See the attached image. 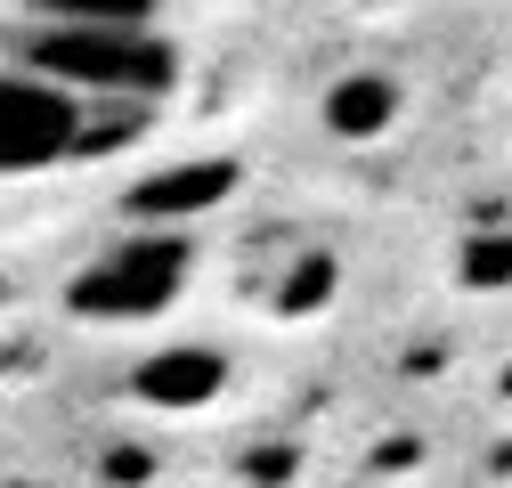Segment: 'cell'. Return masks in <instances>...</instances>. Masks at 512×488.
<instances>
[{"label":"cell","instance_id":"6da1fadb","mask_svg":"<svg viewBox=\"0 0 512 488\" xmlns=\"http://www.w3.org/2000/svg\"><path fill=\"white\" fill-rule=\"evenodd\" d=\"M17 66L74 90V98H114V106H155L171 98L179 82V41L155 25V17H131V9H49L25 25V49Z\"/></svg>","mask_w":512,"mask_h":488},{"label":"cell","instance_id":"7a4b0ae2","mask_svg":"<svg viewBox=\"0 0 512 488\" xmlns=\"http://www.w3.org/2000/svg\"><path fill=\"white\" fill-rule=\"evenodd\" d=\"M187 269H196L187 228L114 236L106 253H90V261L66 277V310H74L82 326H147V318H163L171 301L187 293Z\"/></svg>","mask_w":512,"mask_h":488},{"label":"cell","instance_id":"3957f363","mask_svg":"<svg viewBox=\"0 0 512 488\" xmlns=\"http://www.w3.org/2000/svg\"><path fill=\"white\" fill-rule=\"evenodd\" d=\"M90 147V106L25 66H0V179L57 171Z\"/></svg>","mask_w":512,"mask_h":488},{"label":"cell","instance_id":"277c9868","mask_svg":"<svg viewBox=\"0 0 512 488\" xmlns=\"http://www.w3.org/2000/svg\"><path fill=\"white\" fill-rule=\"evenodd\" d=\"M228 375H236V366L212 342H171V350H155V358L131 366V391L147 407H163V415H196V407L228 399Z\"/></svg>","mask_w":512,"mask_h":488},{"label":"cell","instance_id":"5b68a950","mask_svg":"<svg viewBox=\"0 0 512 488\" xmlns=\"http://www.w3.org/2000/svg\"><path fill=\"white\" fill-rule=\"evenodd\" d=\"M399 106H407L399 74H382V66H350L342 82H326V98H317V122H326L334 139L366 147V139H382V131L399 122Z\"/></svg>","mask_w":512,"mask_h":488},{"label":"cell","instance_id":"8992f818","mask_svg":"<svg viewBox=\"0 0 512 488\" xmlns=\"http://www.w3.org/2000/svg\"><path fill=\"white\" fill-rule=\"evenodd\" d=\"M228 188H236V163H179V171H155L147 188H131V212L155 228H179L187 212H212Z\"/></svg>","mask_w":512,"mask_h":488},{"label":"cell","instance_id":"52a82bcc","mask_svg":"<svg viewBox=\"0 0 512 488\" xmlns=\"http://www.w3.org/2000/svg\"><path fill=\"white\" fill-rule=\"evenodd\" d=\"M464 277H472V285H512V236H472Z\"/></svg>","mask_w":512,"mask_h":488}]
</instances>
